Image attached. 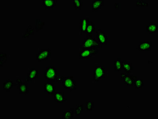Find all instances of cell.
<instances>
[{"instance_id": "cell-1", "label": "cell", "mask_w": 158, "mask_h": 119, "mask_svg": "<svg viewBox=\"0 0 158 119\" xmlns=\"http://www.w3.org/2000/svg\"><path fill=\"white\" fill-rule=\"evenodd\" d=\"M101 47V45L92 36H87V38L84 39L83 42L81 45V48L82 49L99 48Z\"/></svg>"}, {"instance_id": "cell-2", "label": "cell", "mask_w": 158, "mask_h": 119, "mask_svg": "<svg viewBox=\"0 0 158 119\" xmlns=\"http://www.w3.org/2000/svg\"><path fill=\"white\" fill-rule=\"evenodd\" d=\"M105 67L98 65L92 70V79L95 82H98L100 80L105 77Z\"/></svg>"}, {"instance_id": "cell-3", "label": "cell", "mask_w": 158, "mask_h": 119, "mask_svg": "<svg viewBox=\"0 0 158 119\" xmlns=\"http://www.w3.org/2000/svg\"><path fill=\"white\" fill-rule=\"evenodd\" d=\"M45 80L56 81L57 77V69L51 65L46 67L43 74Z\"/></svg>"}, {"instance_id": "cell-4", "label": "cell", "mask_w": 158, "mask_h": 119, "mask_svg": "<svg viewBox=\"0 0 158 119\" xmlns=\"http://www.w3.org/2000/svg\"><path fill=\"white\" fill-rule=\"evenodd\" d=\"M62 86L64 89L70 90V92L76 90L77 83L73 76L64 77L62 82Z\"/></svg>"}, {"instance_id": "cell-5", "label": "cell", "mask_w": 158, "mask_h": 119, "mask_svg": "<svg viewBox=\"0 0 158 119\" xmlns=\"http://www.w3.org/2000/svg\"><path fill=\"white\" fill-rule=\"evenodd\" d=\"M99 53L98 48L82 49L79 53V58L81 59H87L92 57L93 56Z\"/></svg>"}, {"instance_id": "cell-6", "label": "cell", "mask_w": 158, "mask_h": 119, "mask_svg": "<svg viewBox=\"0 0 158 119\" xmlns=\"http://www.w3.org/2000/svg\"><path fill=\"white\" fill-rule=\"evenodd\" d=\"M51 57V50L49 48L42 49L39 51L36 55V60L41 62L42 61L48 60Z\"/></svg>"}, {"instance_id": "cell-7", "label": "cell", "mask_w": 158, "mask_h": 119, "mask_svg": "<svg viewBox=\"0 0 158 119\" xmlns=\"http://www.w3.org/2000/svg\"><path fill=\"white\" fill-rule=\"evenodd\" d=\"M56 86L54 82L43 83V91L48 95H54L55 93Z\"/></svg>"}, {"instance_id": "cell-8", "label": "cell", "mask_w": 158, "mask_h": 119, "mask_svg": "<svg viewBox=\"0 0 158 119\" xmlns=\"http://www.w3.org/2000/svg\"><path fill=\"white\" fill-rule=\"evenodd\" d=\"M16 86H17L19 89V93L26 95L29 93V86L27 83L23 82L21 80L17 79L16 82Z\"/></svg>"}, {"instance_id": "cell-9", "label": "cell", "mask_w": 158, "mask_h": 119, "mask_svg": "<svg viewBox=\"0 0 158 119\" xmlns=\"http://www.w3.org/2000/svg\"><path fill=\"white\" fill-rule=\"evenodd\" d=\"M97 41L101 46L103 45H107L108 42V36L102 30H98L96 32Z\"/></svg>"}, {"instance_id": "cell-10", "label": "cell", "mask_w": 158, "mask_h": 119, "mask_svg": "<svg viewBox=\"0 0 158 119\" xmlns=\"http://www.w3.org/2000/svg\"><path fill=\"white\" fill-rule=\"evenodd\" d=\"M153 48L152 41H140L137 49L139 51H151Z\"/></svg>"}, {"instance_id": "cell-11", "label": "cell", "mask_w": 158, "mask_h": 119, "mask_svg": "<svg viewBox=\"0 0 158 119\" xmlns=\"http://www.w3.org/2000/svg\"><path fill=\"white\" fill-rule=\"evenodd\" d=\"M38 70H36L35 68H32L29 70L28 73L27 74L25 82H32L33 80L36 79L38 77Z\"/></svg>"}, {"instance_id": "cell-12", "label": "cell", "mask_w": 158, "mask_h": 119, "mask_svg": "<svg viewBox=\"0 0 158 119\" xmlns=\"http://www.w3.org/2000/svg\"><path fill=\"white\" fill-rule=\"evenodd\" d=\"M121 70H124L125 73L130 74L133 73V67L132 63L129 62L127 60L121 61Z\"/></svg>"}, {"instance_id": "cell-13", "label": "cell", "mask_w": 158, "mask_h": 119, "mask_svg": "<svg viewBox=\"0 0 158 119\" xmlns=\"http://www.w3.org/2000/svg\"><path fill=\"white\" fill-rule=\"evenodd\" d=\"M57 2V0H42L41 4L45 8V9H54L56 6Z\"/></svg>"}, {"instance_id": "cell-14", "label": "cell", "mask_w": 158, "mask_h": 119, "mask_svg": "<svg viewBox=\"0 0 158 119\" xmlns=\"http://www.w3.org/2000/svg\"><path fill=\"white\" fill-rule=\"evenodd\" d=\"M54 101L58 103H63L66 102L67 99L65 97L64 92H55L54 95Z\"/></svg>"}, {"instance_id": "cell-15", "label": "cell", "mask_w": 158, "mask_h": 119, "mask_svg": "<svg viewBox=\"0 0 158 119\" xmlns=\"http://www.w3.org/2000/svg\"><path fill=\"white\" fill-rule=\"evenodd\" d=\"M104 6L103 0H93L92 1V10L93 11L99 10Z\"/></svg>"}, {"instance_id": "cell-16", "label": "cell", "mask_w": 158, "mask_h": 119, "mask_svg": "<svg viewBox=\"0 0 158 119\" xmlns=\"http://www.w3.org/2000/svg\"><path fill=\"white\" fill-rule=\"evenodd\" d=\"M89 21V19H82L80 20V26H79L80 35L83 33H86L87 24Z\"/></svg>"}, {"instance_id": "cell-17", "label": "cell", "mask_w": 158, "mask_h": 119, "mask_svg": "<svg viewBox=\"0 0 158 119\" xmlns=\"http://www.w3.org/2000/svg\"><path fill=\"white\" fill-rule=\"evenodd\" d=\"M146 30L150 34L156 33L158 31V25L155 23L150 22L147 25Z\"/></svg>"}, {"instance_id": "cell-18", "label": "cell", "mask_w": 158, "mask_h": 119, "mask_svg": "<svg viewBox=\"0 0 158 119\" xmlns=\"http://www.w3.org/2000/svg\"><path fill=\"white\" fill-rule=\"evenodd\" d=\"M95 32V25L93 22H88L87 28H86V34L87 36H92L93 32Z\"/></svg>"}, {"instance_id": "cell-19", "label": "cell", "mask_w": 158, "mask_h": 119, "mask_svg": "<svg viewBox=\"0 0 158 119\" xmlns=\"http://www.w3.org/2000/svg\"><path fill=\"white\" fill-rule=\"evenodd\" d=\"M75 110L74 108H70L69 111H64L62 115V118L71 119L75 117Z\"/></svg>"}, {"instance_id": "cell-20", "label": "cell", "mask_w": 158, "mask_h": 119, "mask_svg": "<svg viewBox=\"0 0 158 119\" xmlns=\"http://www.w3.org/2000/svg\"><path fill=\"white\" fill-rule=\"evenodd\" d=\"M13 81L10 80H7L6 82L3 84V89L7 92H9L10 90L12 89L13 87Z\"/></svg>"}, {"instance_id": "cell-21", "label": "cell", "mask_w": 158, "mask_h": 119, "mask_svg": "<svg viewBox=\"0 0 158 119\" xmlns=\"http://www.w3.org/2000/svg\"><path fill=\"white\" fill-rule=\"evenodd\" d=\"M121 58H118L117 59L115 60L114 62V69L115 71L118 73L121 71Z\"/></svg>"}, {"instance_id": "cell-22", "label": "cell", "mask_w": 158, "mask_h": 119, "mask_svg": "<svg viewBox=\"0 0 158 119\" xmlns=\"http://www.w3.org/2000/svg\"><path fill=\"white\" fill-rule=\"evenodd\" d=\"M83 1L81 0H74L73 1V7L76 10H81Z\"/></svg>"}, {"instance_id": "cell-23", "label": "cell", "mask_w": 158, "mask_h": 119, "mask_svg": "<svg viewBox=\"0 0 158 119\" xmlns=\"http://www.w3.org/2000/svg\"><path fill=\"white\" fill-rule=\"evenodd\" d=\"M145 84L143 80H137L135 82L134 86L135 89H142Z\"/></svg>"}, {"instance_id": "cell-24", "label": "cell", "mask_w": 158, "mask_h": 119, "mask_svg": "<svg viewBox=\"0 0 158 119\" xmlns=\"http://www.w3.org/2000/svg\"><path fill=\"white\" fill-rule=\"evenodd\" d=\"M83 112V106L82 105H77L75 109V115L76 116H80Z\"/></svg>"}, {"instance_id": "cell-25", "label": "cell", "mask_w": 158, "mask_h": 119, "mask_svg": "<svg viewBox=\"0 0 158 119\" xmlns=\"http://www.w3.org/2000/svg\"><path fill=\"white\" fill-rule=\"evenodd\" d=\"M130 74L126 73L121 74V80H123L124 84L127 85L130 79Z\"/></svg>"}, {"instance_id": "cell-26", "label": "cell", "mask_w": 158, "mask_h": 119, "mask_svg": "<svg viewBox=\"0 0 158 119\" xmlns=\"http://www.w3.org/2000/svg\"><path fill=\"white\" fill-rule=\"evenodd\" d=\"M45 23L41 22V20L39 19L36 20V31H39L40 30L43 28Z\"/></svg>"}, {"instance_id": "cell-27", "label": "cell", "mask_w": 158, "mask_h": 119, "mask_svg": "<svg viewBox=\"0 0 158 119\" xmlns=\"http://www.w3.org/2000/svg\"><path fill=\"white\" fill-rule=\"evenodd\" d=\"M34 34V29H32L31 25L29 26L27 30V31L25 33V35H23V38H29L30 35H33Z\"/></svg>"}, {"instance_id": "cell-28", "label": "cell", "mask_w": 158, "mask_h": 119, "mask_svg": "<svg viewBox=\"0 0 158 119\" xmlns=\"http://www.w3.org/2000/svg\"><path fill=\"white\" fill-rule=\"evenodd\" d=\"M86 111H92L93 110V108H94V102H86Z\"/></svg>"}, {"instance_id": "cell-29", "label": "cell", "mask_w": 158, "mask_h": 119, "mask_svg": "<svg viewBox=\"0 0 158 119\" xmlns=\"http://www.w3.org/2000/svg\"><path fill=\"white\" fill-rule=\"evenodd\" d=\"M7 60V55L6 54H4V53H1L0 54V65L1 66H2V65L6 62Z\"/></svg>"}, {"instance_id": "cell-30", "label": "cell", "mask_w": 158, "mask_h": 119, "mask_svg": "<svg viewBox=\"0 0 158 119\" xmlns=\"http://www.w3.org/2000/svg\"><path fill=\"white\" fill-rule=\"evenodd\" d=\"M136 6L137 7H148L149 4L147 3L146 1L139 0L136 1Z\"/></svg>"}, {"instance_id": "cell-31", "label": "cell", "mask_w": 158, "mask_h": 119, "mask_svg": "<svg viewBox=\"0 0 158 119\" xmlns=\"http://www.w3.org/2000/svg\"><path fill=\"white\" fill-rule=\"evenodd\" d=\"M137 79L136 76H131L130 79L128 83H127V86H134L135 82Z\"/></svg>"}, {"instance_id": "cell-32", "label": "cell", "mask_w": 158, "mask_h": 119, "mask_svg": "<svg viewBox=\"0 0 158 119\" xmlns=\"http://www.w3.org/2000/svg\"><path fill=\"white\" fill-rule=\"evenodd\" d=\"M64 77L63 76H57V77L56 80V81L57 83H62L63 80H64Z\"/></svg>"}]
</instances>
